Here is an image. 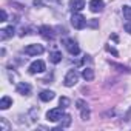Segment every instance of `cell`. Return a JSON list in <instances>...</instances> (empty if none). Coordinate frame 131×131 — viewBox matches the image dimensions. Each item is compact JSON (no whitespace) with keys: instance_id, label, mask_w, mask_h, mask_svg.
Here are the masks:
<instances>
[{"instance_id":"cell-2","label":"cell","mask_w":131,"mask_h":131,"mask_svg":"<svg viewBox=\"0 0 131 131\" xmlns=\"http://www.w3.org/2000/svg\"><path fill=\"white\" fill-rule=\"evenodd\" d=\"M62 43L65 45V48L68 49V52H70L71 56H77V54L80 52V48H79L77 42H74L73 39H63V42H62Z\"/></svg>"},{"instance_id":"cell-12","label":"cell","mask_w":131,"mask_h":131,"mask_svg":"<svg viewBox=\"0 0 131 131\" xmlns=\"http://www.w3.org/2000/svg\"><path fill=\"white\" fill-rule=\"evenodd\" d=\"M13 36H14V28L13 26H6V28H3L0 31V40H6V39H9Z\"/></svg>"},{"instance_id":"cell-3","label":"cell","mask_w":131,"mask_h":131,"mask_svg":"<svg viewBox=\"0 0 131 131\" xmlns=\"http://www.w3.org/2000/svg\"><path fill=\"white\" fill-rule=\"evenodd\" d=\"M71 25H73L76 29H83V28L86 26V19H85L82 14L74 13L73 17H71Z\"/></svg>"},{"instance_id":"cell-4","label":"cell","mask_w":131,"mask_h":131,"mask_svg":"<svg viewBox=\"0 0 131 131\" xmlns=\"http://www.w3.org/2000/svg\"><path fill=\"white\" fill-rule=\"evenodd\" d=\"M62 116H63V106L62 108H52L46 113V119L49 122H59L62 119Z\"/></svg>"},{"instance_id":"cell-15","label":"cell","mask_w":131,"mask_h":131,"mask_svg":"<svg viewBox=\"0 0 131 131\" xmlns=\"http://www.w3.org/2000/svg\"><path fill=\"white\" fill-rule=\"evenodd\" d=\"M11 105H13V99L8 96H3L2 100H0V110H8Z\"/></svg>"},{"instance_id":"cell-16","label":"cell","mask_w":131,"mask_h":131,"mask_svg":"<svg viewBox=\"0 0 131 131\" xmlns=\"http://www.w3.org/2000/svg\"><path fill=\"white\" fill-rule=\"evenodd\" d=\"M82 77H83L86 82H91V80L94 79V71H93L91 68H85V70L82 71Z\"/></svg>"},{"instance_id":"cell-6","label":"cell","mask_w":131,"mask_h":131,"mask_svg":"<svg viewBox=\"0 0 131 131\" xmlns=\"http://www.w3.org/2000/svg\"><path fill=\"white\" fill-rule=\"evenodd\" d=\"M76 105H77V110L80 111L82 119H83V120H88V119H90V108H88L86 102H85V100H77Z\"/></svg>"},{"instance_id":"cell-22","label":"cell","mask_w":131,"mask_h":131,"mask_svg":"<svg viewBox=\"0 0 131 131\" xmlns=\"http://www.w3.org/2000/svg\"><path fill=\"white\" fill-rule=\"evenodd\" d=\"M0 16H2V20H0V22H6V11L5 9L0 11Z\"/></svg>"},{"instance_id":"cell-13","label":"cell","mask_w":131,"mask_h":131,"mask_svg":"<svg viewBox=\"0 0 131 131\" xmlns=\"http://www.w3.org/2000/svg\"><path fill=\"white\" fill-rule=\"evenodd\" d=\"M39 96H40V100H43V102H49V100L54 99V93H52L51 90H45V91H42Z\"/></svg>"},{"instance_id":"cell-14","label":"cell","mask_w":131,"mask_h":131,"mask_svg":"<svg viewBox=\"0 0 131 131\" xmlns=\"http://www.w3.org/2000/svg\"><path fill=\"white\" fill-rule=\"evenodd\" d=\"M70 125H71V116H70V114H63V116H62V119H60V126H59V128H56V129L67 128V126H70Z\"/></svg>"},{"instance_id":"cell-8","label":"cell","mask_w":131,"mask_h":131,"mask_svg":"<svg viewBox=\"0 0 131 131\" xmlns=\"http://www.w3.org/2000/svg\"><path fill=\"white\" fill-rule=\"evenodd\" d=\"M39 32H40V36H42L43 39H46V40H52V39H54V31H52V28H49V26H46V25L40 26V28H39Z\"/></svg>"},{"instance_id":"cell-24","label":"cell","mask_w":131,"mask_h":131,"mask_svg":"<svg viewBox=\"0 0 131 131\" xmlns=\"http://www.w3.org/2000/svg\"><path fill=\"white\" fill-rule=\"evenodd\" d=\"M123 28H125V31H126L128 34H131V23H126V25H125Z\"/></svg>"},{"instance_id":"cell-23","label":"cell","mask_w":131,"mask_h":131,"mask_svg":"<svg viewBox=\"0 0 131 131\" xmlns=\"http://www.w3.org/2000/svg\"><path fill=\"white\" fill-rule=\"evenodd\" d=\"M106 49H108V51H110V52H113V54H114V56H119V52H117V51H116V49H114V48H111V46H106Z\"/></svg>"},{"instance_id":"cell-9","label":"cell","mask_w":131,"mask_h":131,"mask_svg":"<svg viewBox=\"0 0 131 131\" xmlns=\"http://www.w3.org/2000/svg\"><path fill=\"white\" fill-rule=\"evenodd\" d=\"M85 8V0H70V9L73 13H79Z\"/></svg>"},{"instance_id":"cell-7","label":"cell","mask_w":131,"mask_h":131,"mask_svg":"<svg viewBox=\"0 0 131 131\" xmlns=\"http://www.w3.org/2000/svg\"><path fill=\"white\" fill-rule=\"evenodd\" d=\"M45 71V62L43 60H36L29 65V73L31 74H37V73H43Z\"/></svg>"},{"instance_id":"cell-5","label":"cell","mask_w":131,"mask_h":131,"mask_svg":"<svg viewBox=\"0 0 131 131\" xmlns=\"http://www.w3.org/2000/svg\"><path fill=\"white\" fill-rule=\"evenodd\" d=\"M43 51H45V48L42 45H39V43H32V45L25 46V54H28V56H39Z\"/></svg>"},{"instance_id":"cell-17","label":"cell","mask_w":131,"mask_h":131,"mask_svg":"<svg viewBox=\"0 0 131 131\" xmlns=\"http://www.w3.org/2000/svg\"><path fill=\"white\" fill-rule=\"evenodd\" d=\"M60 60H62V52H60V51H52V52H49V62L59 63Z\"/></svg>"},{"instance_id":"cell-19","label":"cell","mask_w":131,"mask_h":131,"mask_svg":"<svg viewBox=\"0 0 131 131\" xmlns=\"http://www.w3.org/2000/svg\"><path fill=\"white\" fill-rule=\"evenodd\" d=\"M9 129V123L6 122V119L0 117V131H8Z\"/></svg>"},{"instance_id":"cell-21","label":"cell","mask_w":131,"mask_h":131,"mask_svg":"<svg viewBox=\"0 0 131 131\" xmlns=\"http://www.w3.org/2000/svg\"><path fill=\"white\" fill-rule=\"evenodd\" d=\"M111 63V62H110ZM111 67H114V68H119V71H125V73H129V70L126 68V67H122V65H117V63H111Z\"/></svg>"},{"instance_id":"cell-18","label":"cell","mask_w":131,"mask_h":131,"mask_svg":"<svg viewBox=\"0 0 131 131\" xmlns=\"http://www.w3.org/2000/svg\"><path fill=\"white\" fill-rule=\"evenodd\" d=\"M122 13H123V17H125L126 20H131V6L125 5V6L122 8Z\"/></svg>"},{"instance_id":"cell-20","label":"cell","mask_w":131,"mask_h":131,"mask_svg":"<svg viewBox=\"0 0 131 131\" xmlns=\"http://www.w3.org/2000/svg\"><path fill=\"white\" fill-rule=\"evenodd\" d=\"M59 103H60V106H63V108H67V106H70V99L68 97H60V100H59Z\"/></svg>"},{"instance_id":"cell-1","label":"cell","mask_w":131,"mask_h":131,"mask_svg":"<svg viewBox=\"0 0 131 131\" xmlns=\"http://www.w3.org/2000/svg\"><path fill=\"white\" fill-rule=\"evenodd\" d=\"M77 82H79V73H77L76 70H70V71L67 73V76H65V79H63V85L68 86V88H71V86H74Z\"/></svg>"},{"instance_id":"cell-10","label":"cell","mask_w":131,"mask_h":131,"mask_svg":"<svg viewBox=\"0 0 131 131\" xmlns=\"http://www.w3.org/2000/svg\"><path fill=\"white\" fill-rule=\"evenodd\" d=\"M103 8H105L103 0H91L90 2V9L93 13H100V11H103Z\"/></svg>"},{"instance_id":"cell-11","label":"cell","mask_w":131,"mask_h":131,"mask_svg":"<svg viewBox=\"0 0 131 131\" xmlns=\"http://www.w3.org/2000/svg\"><path fill=\"white\" fill-rule=\"evenodd\" d=\"M16 90H17V93L22 94V96H29V94H31V85H29V83H25V82H20Z\"/></svg>"}]
</instances>
